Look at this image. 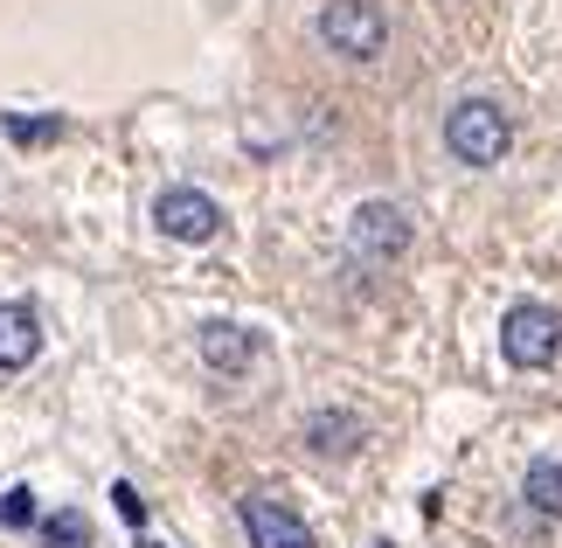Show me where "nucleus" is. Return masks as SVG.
<instances>
[{
  "mask_svg": "<svg viewBox=\"0 0 562 548\" xmlns=\"http://www.w3.org/2000/svg\"><path fill=\"white\" fill-rule=\"evenodd\" d=\"M445 146H451L459 167H501L507 146H514V125L493 98H465V104L445 112Z\"/></svg>",
  "mask_w": 562,
  "mask_h": 548,
  "instance_id": "f257e3e1",
  "label": "nucleus"
},
{
  "mask_svg": "<svg viewBox=\"0 0 562 548\" xmlns=\"http://www.w3.org/2000/svg\"><path fill=\"white\" fill-rule=\"evenodd\" d=\"M319 42L348 63H375L389 49V14L375 0H327L319 8Z\"/></svg>",
  "mask_w": 562,
  "mask_h": 548,
  "instance_id": "f03ea898",
  "label": "nucleus"
},
{
  "mask_svg": "<svg viewBox=\"0 0 562 548\" xmlns=\"http://www.w3.org/2000/svg\"><path fill=\"white\" fill-rule=\"evenodd\" d=\"M501 355L514 368H549L562 355V313L555 305H514V313L501 320Z\"/></svg>",
  "mask_w": 562,
  "mask_h": 548,
  "instance_id": "7ed1b4c3",
  "label": "nucleus"
},
{
  "mask_svg": "<svg viewBox=\"0 0 562 548\" xmlns=\"http://www.w3.org/2000/svg\"><path fill=\"white\" fill-rule=\"evenodd\" d=\"M348 250L361 257V265H396V257L409 250V215L396 202H361L355 223H348Z\"/></svg>",
  "mask_w": 562,
  "mask_h": 548,
  "instance_id": "20e7f679",
  "label": "nucleus"
},
{
  "mask_svg": "<svg viewBox=\"0 0 562 548\" xmlns=\"http://www.w3.org/2000/svg\"><path fill=\"white\" fill-rule=\"evenodd\" d=\"M154 223L175 236V244H215V236H223V209H215V194H202V188H167L154 202Z\"/></svg>",
  "mask_w": 562,
  "mask_h": 548,
  "instance_id": "39448f33",
  "label": "nucleus"
},
{
  "mask_svg": "<svg viewBox=\"0 0 562 548\" xmlns=\"http://www.w3.org/2000/svg\"><path fill=\"white\" fill-rule=\"evenodd\" d=\"M244 535L250 548H313V528L271 493H244Z\"/></svg>",
  "mask_w": 562,
  "mask_h": 548,
  "instance_id": "423d86ee",
  "label": "nucleus"
},
{
  "mask_svg": "<svg viewBox=\"0 0 562 548\" xmlns=\"http://www.w3.org/2000/svg\"><path fill=\"white\" fill-rule=\"evenodd\" d=\"M35 355H42V320H35V305L8 299V305H0V376L29 368Z\"/></svg>",
  "mask_w": 562,
  "mask_h": 548,
  "instance_id": "0eeeda50",
  "label": "nucleus"
},
{
  "mask_svg": "<svg viewBox=\"0 0 562 548\" xmlns=\"http://www.w3.org/2000/svg\"><path fill=\"white\" fill-rule=\"evenodd\" d=\"M202 361L215 368V376H244V368L257 361V334L250 326H229V320H209L202 326Z\"/></svg>",
  "mask_w": 562,
  "mask_h": 548,
  "instance_id": "6e6552de",
  "label": "nucleus"
},
{
  "mask_svg": "<svg viewBox=\"0 0 562 548\" xmlns=\"http://www.w3.org/2000/svg\"><path fill=\"white\" fill-rule=\"evenodd\" d=\"M306 445L319 458H348L361 445V416H348V410H313L306 416Z\"/></svg>",
  "mask_w": 562,
  "mask_h": 548,
  "instance_id": "1a4fd4ad",
  "label": "nucleus"
},
{
  "mask_svg": "<svg viewBox=\"0 0 562 548\" xmlns=\"http://www.w3.org/2000/svg\"><path fill=\"white\" fill-rule=\"evenodd\" d=\"M528 507L535 514H549V521H562V458H535L528 466Z\"/></svg>",
  "mask_w": 562,
  "mask_h": 548,
  "instance_id": "9d476101",
  "label": "nucleus"
},
{
  "mask_svg": "<svg viewBox=\"0 0 562 548\" xmlns=\"http://www.w3.org/2000/svg\"><path fill=\"white\" fill-rule=\"evenodd\" d=\"M42 541H49V548H91V514H83V507H56L49 521H42Z\"/></svg>",
  "mask_w": 562,
  "mask_h": 548,
  "instance_id": "9b49d317",
  "label": "nucleus"
},
{
  "mask_svg": "<svg viewBox=\"0 0 562 548\" xmlns=\"http://www.w3.org/2000/svg\"><path fill=\"white\" fill-rule=\"evenodd\" d=\"M8 139H14V146H49V139H63V119H56V112H49V119L8 112Z\"/></svg>",
  "mask_w": 562,
  "mask_h": 548,
  "instance_id": "f8f14e48",
  "label": "nucleus"
},
{
  "mask_svg": "<svg viewBox=\"0 0 562 548\" xmlns=\"http://www.w3.org/2000/svg\"><path fill=\"white\" fill-rule=\"evenodd\" d=\"M29 521H35V493L8 487V493H0V528H29Z\"/></svg>",
  "mask_w": 562,
  "mask_h": 548,
  "instance_id": "ddd939ff",
  "label": "nucleus"
},
{
  "mask_svg": "<svg viewBox=\"0 0 562 548\" xmlns=\"http://www.w3.org/2000/svg\"><path fill=\"white\" fill-rule=\"evenodd\" d=\"M112 507H119L125 521H133V528H139V521H146V500H139L133 487H125V479H119V487H112Z\"/></svg>",
  "mask_w": 562,
  "mask_h": 548,
  "instance_id": "4468645a",
  "label": "nucleus"
},
{
  "mask_svg": "<svg viewBox=\"0 0 562 548\" xmlns=\"http://www.w3.org/2000/svg\"><path fill=\"white\" fill-rule=\"evenodd\" d=\"M382 548H389V541H382Z\"/></svg>",
  "mask_w": 562,
  "mask_h": 548,
  "instance_id": "2eb2a0df",
  "label": "nucleus"
}]
</instances>
